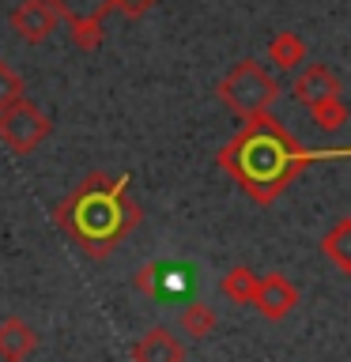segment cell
Returning <instances> with one entry per match:
<instances>
[{"label": "cell", "mask_w": 351, "mask_h": 362, "mask_svg": "<svg viewBox=\"0 0 351 362\" xmlns=\"http://www.w3.org/2000/svg\"><path fill=\"white\" fill-rule=\"evenodd\" d=\"M50 132H53L50 113H42L34 102L16 98L8 106H0V144L11 155H30L42 140H50Z\"/></svg>", "instance_id": "5"}, {"label": "cell", "mask_w": 351, "mask_h": 362, "mask_svg": "<svg viewBox=\"0 0 351 362\" xmlns=\"http://www.w3.org/2000/svg\"><path fill=\"white\" fill-rule=\"evenodd\" d=\"M159 276H163V268H159V260H147V264L136 268V276H132V287L147 294V298H159L163 294V283H159Z\"/></svg>", "instance_id": "15"}, {"label": "cell", "mask_w": 351, "mask_h": 362, "mask_svg": "<svg viewBox=\"0 0 351 362\" xmlns=\"http://www.w3.org/2000/svg\"><path fill=\"white\" fill-rule=\"evenodd\" d=\"M129 355L136 362H181L185 358V347H181V339L170 328H151V332H144L136 339Z\"/></svg>", "instance_id": "9"}, {"label": "cell", "mask_w": 351, "mask_h": 362, "mask_svg": "<svg viewBox=\"0 0 351 362\" xmlns=\"http://www.w3.org/2000/svg\"><path fill=\"white\" fill-rule=\"evenodd\" d=\"M253 305L260 310V317L272 325L287 321L299 305V287L283 276V272H268V276H257V294H253Z\"/></svg>", "instance_id": "7"}, {"label": "cell", "mask_w": 351, "mask_h": 362, "mask_svg": "<svg viewBox=\"0 0 351 362\" xmlns=\"http://www.w3.org/2000/svg\"><path fill=\"white\" fill-rule=\"evenodd\" d=\"M34 347H38V332H34L23 317L0 321V358L4 362H23Z\"/></svg>", "instance_id": "10"}, {"label": "cell", "mask_w": 351, "mask_h": 362, "mask_svg": "<svg viewBox=\"0 0 351 362\" xmlns=\"http://www.w3.org/2000/svg\"><path fill=\"white\" fill-rule=\"evenodd\" d=\"M151 4L155 0H113V11H121L125 19H140L151 11Z\"/></svg>", "instance_id": "17"}, {"label": "cell", "mask_w": 351, "mask_h": 362, "mask_svg": "<svg viewBox=\"0 0 351 362\" xmlns=\"http://www.w3.org/2000/svg\"><path fill=\"white\" fill-rule=\"evenodd\" d=\"M306 61V42L299 38L294 30H280L272 34L268 42V64H276L280 72H291V68H299Z\"/></svg>", "instance_id": "12"}, {"label": "cell", "mask_w": 351, "mask_h": 362, "mask_svg": "<svg viewBox=\"0 0 351 362\" xmlns=\"http://www.w3.org/2000/svg\"><path fill=\"white\" fill-rule=\"evenodd\" d=\"M321 253L340 276H351V215H344L340 223H333L321 238Z\"/></svg>", "instance_id": "11"}, {"label": "cell", "mask_w": 351, "mask_h": 362, "mask_svg": "<svg viewBox=\"0 0 351 362\" xmlns=\"http://www.w3.org/2000/svg\"><path fill=\"white\" fill-rule=\"evenodd\" d=\"M8 23H11V30H16L23 42L42 45V42L57 30L61 16L53 11L50 0H23V4H16V11L8 16Z\"/></svg>", "instance_id": "8"}, {"label": "cell", "mask_w": 351, "mask_h": 362, "mask_svg": "<svg viewBox=\"0 0 351 362\" xmlns=\"http://www.w3.org/2000/svg\"><path fill=\"white\" fill-rule=\"evenodd\" d=\"M294 102L317 121V129L325 132H340L347 124V102H344V87H340L336 72L328 64H306L291 83Z\"/></svg>", "instance_id": "4"}, {"label": "cell", "mask_w": 351, "mask_h": 362, "mask_svg": "<svg viewBox=\"0 0 351 362\" xmlns=\"http://www.w3.org/2000/svg\"><path fill=\"white\" fill-rule=\"evenodd\" d=\"M351 158L347 147H306L272 110L246 117V124L215 151V166L246 192L253 204L268 208L317 163Z\"/></svg>", "instance_id": "1"}, {"label": "cell", "mask_w": 351, "mask_h": 362, "mask_svg": "<svg viewBox=\"0 0 351 362\" xmlns=\"http://www.w3.org/2000/svg\"><path fill=\"white\" fill-rule=\"evenodd\" d=\"M215 95L234 117H253V113L272 110V102L280 98V79L268 72L260 61H238L231 72H226L219 83H215Z\"/></svg>", "instance_id": "3"}, {"label": "cell", "mask_w": 351, "mask_h": 362, "mask_svg": "<svg viewBox=\"0 0 351 362\" xmlns=\"http://www.w3.org/2000/svg\"><path fill=\"white\" fill-rule=\"evenodd\" d=\"M178 325H181V332H185L189 339H208L215 332V325H219V317H215L212 305L189 302L185 310H181V317H178Z\"/></svg>", "instance_id": "13"}, {"label": "cell", "mask_w": 351, "mask_h": 362, "mask_svg": "<svg viewBox=\"0 0 351 362\" xmlns=\"http://www.w3.org/2000/svg\"><path fill=\"white\" fill-rule=\"evenodd\" d=\"M27 95V83H23V76L16 72L11 64L0 61V106H8V102H16Z\"/></svg>", "instance_id": "16"}, {"label": "cell", "mask_w": 351, "mask_h": 362, "mask_svg": "<svg viewBox=\"0 0 351 362\" xmlns=\"http://www.w3.org/2000/svg\"><path fill=\"white\" fill-rule=\"evenodd\" d=\"M53 11L68 23V34H72L79 53H95L102 45V23L113 11V0H50Z\"/></svg>", "instance_id": "6"}, {"label": "cell", "mask_w": 351, "mask_h": 362, "mask_svg": "<svg viewBox=\"0 0 351 362\" xmlns=\"http://www.w3.org/2000/svg\"><path fill=\"white\" fill-rule=\"evenodd\" d=\"M223 294L238 305H253V294H257V272L249 264H234L231 272L223 276Z\"/></svg>", "instance_id": "14"}, {"label": "cell", "mask_w": 351, "mask_h": 362, "mask_svg": "<svg viewBox=\"0 0 351 362\" xmlns=\"http://www.w3.org/2000/svg\"><path fill=\"white\" fill-rule=\"evenodd\" d=\"M53 219L87 257L106 260L121 238H129L144 223V211L129 200V174H87L53 208Z\"/></svg>", "instance_id": "2"}]
</instances>
